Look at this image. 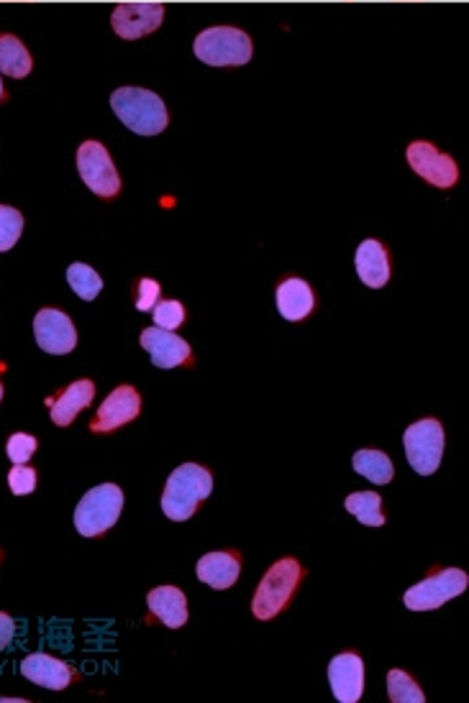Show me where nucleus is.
Returning a JSON list of instances; mask_svg holds the SVG:
<instances>
[{
	"label": "nucleus",
	"instance_id": "nucleus-25",
	"mask_svg": "<svg viewBox=\"0 0 469 703\" xmlns=\"http://www.w3.org/2000/svg\"><path fill=\"white\" fill-rule=\"evenodd\" d=\"M388 695L393 703H423L426 695L421 686L405 670H390L388 673Z\"/></svg>",
	"mask_w": 469,
	"mask_h": 703
},
{
	"label": "nucleus",
	"instance_id": "nucleus-24",
	"mask_svg": "<svg viewBox=\"0 0 469 703\" xmlns=\"http://www.w3.org/2000/svg\"><path fill=\"white\" fill-rule=\"evenodd\" d=\"M67 282L73 286V292L77 297L85 299V303H92V299L98 297L103 290V279L96 274V269L88 267V264H73V267L67 269Z\"/></svg>",
	"mask_w": 469,
	"mask_h": 703
},
{
	"label": "nucleus",
	"instance_id": "nucleus-8",
	"mask_svg": "<svg viewBox=\"0 0 469 703\" xmlns=\"http://www.w3.org/2000/svg\"><path fill=\"white\" fill-rule=\"evenodd\" d=\"M77 171H80L83 182L88 184L98 197L111 200L121 192V177L116 167H113L109 149H105L101 141H85L83 146L77 149Z\"/></svg>",
	"mask_w": 469,
	"mask_h": 703
},
{
	"label": "nucleus",
	"instance_id": "nucleus-14",
	"mask_svg": "<svg viewBox=\"0 0 469 703\" xmlns=\"http://www.w3.org/2000/svg\"><path fill=\"white\" fill-rule=\"evenodd\" d=\"M329 686L337 701L357 703L365 691V663L354 652H341L329 663Z\"/></svg>",
	"mask_w": 469,
	"mask_h": 703
},
{
	"label": "nucleus",
	"instance_id": "nucleus-33",
	"mask_svg": "<svg viewBox=\"0 0 469 703\" xmlns=\"http://www.w3.org/2000/svg\"><path fill=\"white\" fill-rule=\"evenodd\" d=\"M0 399H3V384H0Z\"/></svg>",
	"mask_w": 469,
	"mask_h": 703
},
{
	"label": "nucleus",
	"instance_id": "nucleus-2",
	"mask_svg": "<svg viewBox=\"0 0 469 703\" xmlns=\"http://www.w3.org/2000/svg\"><path fill=\"white\" fill-rule=\"evenodd\" d=\"M111 107L121 124L139 136H156L169 124L165 100L152 90L121 88L111 95Z\"/></svg>",
	"mask_w": 469,
	"mask_h": 703
},
{
	"label": "nucleus",
	"instance_id": "nucleus-3",
	"mask_svg": "<svg viewBox=\"0 0 469 703\" xmlns=\"http://www.w3.org/2000/svg\"><path fill=\"white\" fill-rule=\"evenodd\" d=\"M193 52L211 67H244L252 60L254 47L246 31L233 26H213L195 36Z\"/></svg>",
	"mask_w": 469,
	"mask_h": 703
},
{
	"label": "nucleus",
	"instance_id": "nucleus-1",
	"mask_svg": "<svg viewBox=\"0 0 469 703\" xmlns=\"http://www.w3.org/2000/svg\"><path fill=\"white\" fill-rule=\"evenodd\" d=\"M213 491V476L208 469L198 463H182L169 473L165 491H162V512L167 520L185 522L195 514L198 504L208 499Z\"/></svg>",
	"mask_w": 469,
	"mask_h": 703
},
{
	"label": "nucleus",
	"instance_id": "nucleus-27",
	"mask_svg": "<svg viewBox=\"0 0 469 703\" xmlns=\"http://www.w3.org/2000/svg\"><path fill=\"white\" fill-rule=\"evenodd\" d=\"M154 325L165 330H177L185 322V307L177 299H165L154 305Z\"/></svg>",
	"mask_w": 469,
	"mask_h": 703
},
{
	"label": "nucleus",
	"instance_id": "nucleus-31",
	"mask_svg": "<svg viewBox=\"0 0 469 703\" xmlns=\"http://www.w3.org/2000/svg\"><path fill=\"white\" fill-rule=\"evenodd\" d=\"M13 632H16V624L5 612H0V650H5L13 640Z\"/></svg>",
	"mask_w": 469,
	"mask_h": 703
},
{
	"label": "nucleus",
	"instance_id": "nucleus-32",
	"mask_svg": "<svg viewBox=\"0 0 469 703\" xmlns=\"http://www.w3.org/2000/svg\"><path fill=\"white\" fill-rule=\"evenodd\" d=\"M5 100V88H3V80H0V103Z\"/></svg>",
	"mask_w": 469,
	"mask_h": 703
},
{
	"label": "nucleus",
	"instance_id": "nucleus-6",
	"mask_svg": "<svg viewBox=\"0 0 469 703\" xmlns=\"http://www.w3.org/2000/svg\"><path fill=\"white\" fill-rule=\"evenodd\" d=\"M405 458H408L410 469L421 476H431L439 471L444 458V427L439 420H418L405 430L403 435Z\"/></svg>",
	"mask_w": 469,
	"mask_h": 703
},
{
	"label": "nucleus",
	"instance_id": "nucleus-15",
	"mask_svg": "<svg viewBox=\"0 0 469 703\" xmlns=\"http://www.w3.org/2000/svg\"><path fill=\"white\" fill-rule=\"evenodd\" d=\"M21 676L41 688H49V691H65L75 680V670L62 660L45 655V652H34V655L21 660Z\"/></svg>",
	"mask_w": 469,
	"mask_h": 703
},
{
	"label": "nucleus",
	"instance_id": "nucleus-22",
	"mask_svg": "<svg viewBox=\"0 0 469 703\" xmlns=\"http://www.w3.org/2000/svg\"><path fill=\"white\" fill-rule=\"evenodd\" d=\"M352 465L359 476L369 478L372 484H378V486L390 484V481H393V476H395L393 461H390L382 450H375V448L357 450V453H354V458H352Z\"/></svg>",
	"mask_w": 469,
	"mask_h": 703
},
{
	"label": "nucleus",
	"instance_id": "nucleus-18",
	"mask_svg": "<svg viewBox=\"0 0 469 703\" xmlns=\"http://www.w3.org/2000/svg\"><path fill=\"white\" fill-rule=\"evenodd\" d=\"M354 264H357L359 279L369 290H382L390 282V256L380 241H362Z\"/></svg>",
	"mask_w": 469,
	"mask_h": 703
},
{
	"label": "nucleus",
	"instance_id": "nucleus-20",
	"mask_svg": "<svg viewBox=\"0 0 469 703\" xmlns=\"http://www.w3.org/2000/svg\"><path fill=\"white\" fill-rule=\"evenodd\" d=\"M313 307H316V297H313V290L303 279H286L277 286V310L286 320L301 322L313 312Z\"/></svg>",
	"mask_w": 469,
	"mask_h": 703
},
{
	"label": "nucleus",
	"instance_id": "nucleus-7",
	"mask_svg": "<svg viewBox=\"0 0 469 703\" xmlns=\"http://www.w3.org/2000/svg\"><path fill=\"white\" fill-rule=\"evenodd\" d=\"M469 584V576L461 568H446L436 576H429L421 584L410 586L405 591L403 604L410 612H433V609L444 606L449 599H457L459 593H465Z\"/></svg>",
	"mask_w": 469,
	"mask_h": 703
},
{
	"label": "nucleus",
	"instance_id": "nucleus-26",
	"mask_svg": "<svg viewBox=\"0 0 469 703\" xmlns=\"http://www.w3.org/2000/svg\"><path fill=\"white\" fill-rule=\"evenodd\" d=\"M24 233V215L16 207L0 205V251H11Z\"/></svg>",
	"mask_w": 469,
	"mask_h": 703
},
{
	"label": "nucleus",
	"instance_id": "nucleus-19",
	"mask_svg": "<svg viewBox=\"0 0 469 703\" xmlns=\"http://www.w3.org/2000/svg\"><path fill=\"white\" fill-rule=\"evenodd\" d=\"M147 604L152 614L169 629H180L188 622V599L177 586H156L149 591Z\"/></svg>",
	"mask_w": 469,
	"mask_h": 703
},
{
	"label": "nucleus",
	"instance_id": "nucleus-5",
	"mask_svg": "<svg viewBox=\"0 0 469 703\" xmlns=\"http://www.w3.org/2000/svg\"><path fill=\"white\" fill-rule=\"evenodd\" d=\"M121 512H124V491L116 484L96 486L75 509V529L83 537H98L116 525Z\"/></svg>",
	"mask_w": 469,
	"mask_h": 703
},
{
	"label": "nucleus",
	"instance_id": "nucleus-12",
	"mask_svg": "<svg viewBox=\"0 0 469 703\" xmlns=\"http://www.w3.org/2000/svg\"><path fill=\"white\" fill-rule=\"evenodd\" d=\"M141 412L139 392L129 384H121L103 399L101 410L90 420L92 433H113V430L129 425Z\"/></svg>",
	"mask_w": 469,
	"mask_h": 703
},
{
	"label": "nucleus",
	"instance_id": "nucleus-10",
	"mask_svg": "<svg viewBox=\"0 0 469 703\" xmlns=\"http://www.w3.org/2000/svg\"><path fill=\"white\" fill-rule=\"evenodd\" d=\"M34 338L37 346L49 356H67L77 346V333L67 312L56 307H45L34 318Z\"/></svg>",
	"mask_w": 469,
	"mask_h": 703
},
{
	"label": "nucleus",
	"instance_id": "nucleus-29",
	"mask_svg": "<svg viewBox=\"0 0 469 703\" xmlns=\"http://www.w3.org/2000/svg\"><path fill=\"white\" fill-rule=\"evenodd\" d=\"M9 486L16 497H26V494H31L34 489H37V471L28 469L26 463L13 465L9 473Z\"/></svg>",
	"mask_w": 469,
	"mask_h": 703
},
{
	"label": "nucleus",
	"instance_id": "nucleus-28",
	"mask_svg": "<svg viewBox=\"0 0 469 703\" xmlns=\"http://www.w3.org/2000/svg\"><path fill=\"white\" fill-rule=\"evenodd\" d=\"M5 450H9V458L16 465L18 463H28L34 458V453H37V437L26 435V433L11 435L9 437V446H5Z\"/></svg>",
	"mask_w": 469,
	"mask_h": 703
},
{
	"label": "nucleus",
	"instance_id": "nucleus-30",
	"mask_svg": "<svg viewBox=\"0 0 469 703\" xmlns=\"http://www.w3.org/2000/svg\"><path fill=\"white\" fill-rule=\"evenodd\" d=\"M160 292L162 286L154 279H141L139 282V297H137V310L149 312L154 310V305L160 303Z\"/></svg>",
	"mask_w": 469,
	"mask_h": 703
},
{
	"label": "nucleus",
	"instance_id": "nucleus-17",
	"mask_svg": "<svg viewBox=\"0 0 469 703\" xmlns=\"http://www.w3.org/2000/svg\"><path fill=\"white\" fill-rule=\"evenodd\" d=\"M92 397H96V384L90 379L73 382L56 399H47L49 410H52V422L56 427L73 425V420L83 410H88Z\"/></svg>",
	"mask_w": 469,
	"mask_h": 703
},
{
	"label": "nucleus",
	"instance_id": "nucleus-16",
	"mask_svg": "<svg viewBox=\"0 0 469 703\" xmlns=\"http://www.w3.org/2000/svg\"><path fill=\"white\" fill-rule=\"evenodd\" d=\"M195 573L203 584L216 588V591H226V588H231L239 580V573H241L239 552L233 550L208 552V555H203L201 561H198Z\"/></svg>",
	"mask_w": 469,
	"mask_h": 703
},
{
	"label": "nucleus",
	"instance_id": "nucleus-21",
	"mask_svg": "<svg viewBox=\"0 0 469 703\" xmlns=\"http://www.w3.org/2000/svg\"><path fill=\"white\" fill-rule=\"evenodd\" d=\"M34 62L24 41L13 34H0V75H9L13 80H21L31 72Z\"/></svg>",
	"mask_w": 469,
	"mask_h": 703
},
{
	"label": "nucleus",
	"instance_id": "nucleus-23",
	"mask_svg": "<svg viewBox=\"0 0 469 703\" xmlns=\"http://www.w3.org/2000/svg\"><path fill=\"white\" fill-rule=\"evenodd\" d=\"M346 512H352L362 525L367 527H382L385 525V514H382V499L375 491H357L350 494L344 501Z\"/></svg>",
	"mask_w": 469,
	"mask_h": 703
},
{
	"label": "nucleus",
	"instance_id": "nucleus-13",
	"mask_svg": "<svg viewBox=\"0 0 469 703\" xmlns=\"http://www.w3.org/2000/svg\"><path fill=\"white\" fill-rule=\"evenodd\" d=\"M141 348L147 350L149 358L156 369H177V366L188 363L193 358L190 343L165 328H147L141 333Z\"/></svg>",
	"mask_w": 469,
	"mask_h": 703
},
{
	"label": "nucleus",
	"instance_id": "nucleus-4",
	"mask_svg": "<svg viewBox=\"0 0 469 703\" xmlns=\"http://www.w3.org/2000/svg\"><path fill=\"white\" fill-rule=\"evenodd\" d=\"M301 578H303V565L297 563L295 558H282V561H277L272 568L265 573V578H262L257 591H254V599H252L254 616L262 622L275 619V616L290 604V599H293Z\"/></svg>",
	"mask_w": 469,
	"mask_h": 703
},
{
	"label": "nucleus",
	"instance_id": "nucleus-9",
	"mask_svg": "<svg viewBox=\"0 0 469 703\" xmlns=\"http://www.w3.org/2000/svg\"><path fill=\"white\" fill-rule=\"evenodd\" d=\"M405 159H408L410 169H414L421 179H426V182L433 184V188L449 190L459 182L457 162H454L449 154L439 152V149L429 141L410 143L408 152H405Z\"/></svg>",
	"mask_w": 469,
	"mask_h": 703
},
{
	"label": "nucleus",
	"instance_id": "nucleus-11",
	"mask_svg": "<svg viewBox=\"0 0 469 703\" xmlns=\"http://www.w3.org/2000/svg\"><path fill=\"white\" fill-rule=\"evenodd\" d=\"M165 21V5L162 3H121L111 13L113 31L121 39L137 41L141 36H149Z\"/></svg>",
	"mask_w": 469,
	"mask_h": 703
}]
</instances>
